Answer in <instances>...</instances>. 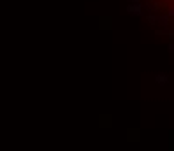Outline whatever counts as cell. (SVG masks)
<instances>
[{
  "label": "cell",
  "mask_w": 174,
  "mask_h": 151,
  "mask_svg": "<svg viewBox=\"0 0 174 151\" xmlns=\"http://www.w3.org/2000/svg\"><path fill=\"white\" fill-rule=\"evenodd\" d=\"M158 81H160V83H165V81H167V77H165V76H158Z\"/></svg>",
  "instance_id": "cell-2"
},
{
  "label": "cell",
  "mask_w": 174,
  "mask_h": 151,
  "mask_svg": "<svg viewBox=\"0 0 174 151\" xmlns=\"http://www.w3.org/2000/svg\"><path fill=\"white\" fill-rule=\"evenodd\" d=\"M172 2H174V0H172Z\"/></svg>",
  "instance_id": "cell-4"
},
{
  "label": "cell",
  "mask_w": 174,
  "mask_h": 151,
  "mask_svg": "<svg viewBox=\"0 0 174 151\" xmlns=\"http://www.w3.org/2000/svg\"><path fill=\"white\" fill-rule=\"evenodd\" d=\"M128 11L139 14V12H141V5H139V4H132V5H128Z\"/></svg>",
  "instance_id": "cell-1"
},
{
  "label": "cell",
  "mask_w": 174,
  "mask_h": 151,
  "mask_svg": "<svg viewBox=\"0 0 174 151\" xmlns=\"http://www.w3.org/2000/svg\"><path fill=\"white\" fill-rule=\"evenodd\" d=\"M169 14H171V16H174V11H171V12H169Z\"/></svg>",
  "instance_id": "cell-3"
}]
</instances>
